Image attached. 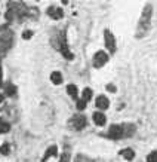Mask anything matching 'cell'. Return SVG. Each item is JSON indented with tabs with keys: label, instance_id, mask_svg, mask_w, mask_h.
I'll use <instances>...</instances> for the list:
<instances>
[{
	"label": "cell",
	"instance_id": "cell-1",
	"mask_svg": "<svg viewBox=\"0 0 157 162\" xmlns=\"http://www.w3.org/2000/svg\"><path fill=\"white\" fill-rule=\"evenodd\" d=\"M151 12H153V7L151 5H147L145 6V9L142 11V15H141V20H139V25H138V33H136V36L138 37H141L144 36L148 27H150V21H151Z\"/></svg>",
	"mask_w": 157,
	"mask_h": 162
},
{
	"label": "cell",
	"instance_id": "cell-2",
	"mask_svg": "<svg viewBox=\"0 0 157 162\" xmlns=\"http://www.w3.org/2000/svg\"><path fill=\"white\" fill-rule=\"evenodd\" d=\"M58 42L59 43L56 45V48L59 49V52L62 54L67 59H73V54L68 51V48H67V42H65V36H64V33H61V39H58Z\"/></svg>",
	"mask_w": 157,
	"mask_h": 162
},
{
	"label": "cell",
	"instance_id": "cell-3",
	"mask_svg": "<svg viewBox=\"0 0 157 162\" xmlns=\"http://www.w3.org/2000/svg\"><path fill=\"white\" fill-rule=\"evenodd\" d=\"M108 137L113 140H117L123 137V125H111L108 130Z\"/></svg>",
	"mask_w": 157,
	"mask_h": 162
},
{
	"label": "cell",
	"instance_id": "cell-4",
	"mask_svg": "<svg viewBox=\"0 0 157 162\" xmlns=\"http://www.w3.org/2000/svg\"><path fill=\"white\" fill-rule=\"evenodd\" d=\"M107 61H108V55L105 52H102V51L97 52V54H95V57H93V65L98 67V69H99V67H102Z\"/></svg>",
	"mask_w": 157,
	"mask_h": 162
},
{
	"label": "cell",
	"instance_id": "cell-5",
	"mask_svg": "<svg viewBox=\"0 0 157 162\" xmlns=\"http://www.w3.org/2000/svg\"><path fill=\"white\" fill-rule=\"evenodd\" d=\"M104 37H105V46H107V49L110 51V52H114V51H116V40H114V36L111 34V31L105 30Z\"/></svg>",
	"mask_w": 157,
	"mask_h": 162
},
{
	"label": "cell",
	"instance_id": "cell-6",
	"mask_svg": "<svg viewBox=\"0 0 157 162\" xmlns=\"http://www.w3.org/2000/svg\"><path fill=\"white\" fill-rule=\"evenodd\" d=\"M71 125L76 128V130H83V128L86 126V117L83 115H76L71 119Z\"/></svg>",
	"mask_w": 157,
	"mask_h": 162
},
{
	"label": "cell",
	"instance_id": "cell-7",
	"mask_svg": "<svg viewBox=\"0 0 157 162\" xmlns=\"http://www.w3.org/2000/svg\"><path fill=\"white\" fill-rule=\"evenodd\" d=\"M48 15L50 16V18H54V20H61L64 16V12H62V9H61L59 6H50L48 9Z\"/></svg>",
	"mask_w": 157,
	"mask_h": 162
},
{
	"label": "cell",
	"instance_id": "cell-8",
	"mask_svg": "<svg viewBox=\"0 0 157 162\" xmlns=\"http://www.w3.org/2000/svg\"><path fill=\"white\" fill-rule=\"evenodd\" d=\"M105 121H107V119H105V115H104V113H101V112L93 113V122L97 124V125L101 126V125L105 124Z\"/></svg>",
	"mask_w": 157,
	"mask_h": 162
},
{
	"label": "cell",
	"instance_id": "cell-9",
	"mask_svg": "<svg viewBox=\"0 0 157 162\" xmlns=\"http://www.w3.org/2000/svg\"><path fill=\"white\" fill-rule=\"evenodd\" d=\"M108 100H107V97H104V95H99L98 98H97V106L99 107V109H108Z\"/></svg>",
	"mask_w": 157,
	"mask_h": 162
},
{
	"label": "cell",
	"instance_id": "cell-10",
	"mask_svg": "<svg viewBox=\"0 0 157 162\" xmlns=\"http://www.w3.org/2000/svg\"><path fill=\"white\" fill-rule=\"evenodd\" d=\"M120 155L123 156L125 159H127V161H132V159L135 158V152H134L132 149H125V150L120 152Z\"/></svg>",
	"mask_w": 157,
	"mask_h": 162
},
{
	"label": "cell",
	"instance_id": "cell-11",
	"mask_svg": "<svg viewBox=\"0 0 157 162\" xmlns=\"http://www.w3.org/2000/svg\"><path fill=\"white\" fill-rule=\"evenodd\" d=\"M50 80H52V83L59 85L61 82H62V74H61L59 72H54V73L50 74Z\"/></svg>",
	"mask_w": 157,
	"mask_h": 162
},
{
	"label": "cell",
	"instance_id": "cell-12",
	"mask_svg": "<svg viewBox=\"0 0 157 162\" xmlns=\"http://www.w3.org/2000/svg\"><path fill=\"white\" fill-rule=\"evenodd\" d=\"M134 132H135L134 125H123V137H130Z\"/></svg>",
	"mask_w": 157,
	"mask_h": 162
},
{
	"label": "cell",
	"instance_id": "cell-13",
	"mask_svg": "<svg viewBox=\"0 0 157 162\" xmlns=\"http://www.w3.org/2000/svg\"><path fill=\"white\" fill-rule=\"evenodd\" d=\"M9 130H11V125L0 117V134H5V132H7Z\"/></svg>",
	"mask_w": 157,
	"mask_h": 162
},
{
	"label": "cell",
	"instance_id": "cell-14",
	"mask_svg": "<svg viewBox=\"0 0 157 162\" xmlns=\"http://www.w3.org/2000/svg\"><path fill=\"white\" fill-rule=\"evenodd\" d=\"M5 94H6V95H9V97L15 95V86H13L12 83H6V86H5Z\"/></svg>",
	"mask_w": 157,
	"mask_h": 162
},
{
	"label": "cell",
	"instance_id": "cell-15",
	"mask_svg": "<svg viewBox=\"0 0 157 162\" xmlns=\"http://www.w3.org/2000/svg\"><path fill=\"white\" fill-rule=\"evenodd\" d=\"M67 92H68L70 97L77 98V88H76V85H68V86H67Z\"/></svg>",
	"mask_w": 157,
	"mask_h": 162
},
{
	"label": "cell",
	"instance_id": "cell-16",
	"mask_svg": "<svg viewBox=\"0 0 157 162\" xmlns=\"http://www.w3.org/2000/svg\"><path fill=\"white\" fill-rule=\"evenodd\" d=\"M56 153H58V150H56V147H55V146L49 147V149L46 150V153H45V161H46L48 158H50V156H55Z\"/></svg>",
	"mask_w": 157,
	"mask_h": 162
},
{
	"label": "cell",
	"instance_id": "cell-17",
	"mask_svg": "<svg viewBox=\"0 0 157 162\" xmlns=\"http://www.w3.org/2000/svg\"><path fill=\"white\" fill-rule=\"evenodd\" d=\"M91 98H92V91H91L89 88L83 89V94H82V100H83V101H89Z\"/></svg>",
	"mask_w": 157,
	"mask_h": 162
},
{
	"label": "cell",
	"instance_id": "cell-18",
	"mask_svg": "<svg viewBox=\"0 0 157 162\" xmlns=\"http://www.w3.org/2000/svg\"><path fill=\"white\" fill-rule=\"evenodd\" d=\"M0 153L2 155H9V144H2L0 146Z\"/></svg>",
	"mask_w": 157,
	"mask_h": 162
},
{
	"label": "cell",
	"instance_id": "cell-19",
	"mask_svg": "<svg viewBox=\"0 0 157 162\" xmlns=\"http://www.w3.org/2000/svg\"><path fill=\"white\" fill-rule=\"evenodd\" d=\"M147 162H157V152H151L147 158Z\"/></svg>",
	"mask_w": 157,
	"mask_h": 162
},
{
	"label": "cell",
	"instance_id": "cell-20",
	"mask_svg": "<svg viewBox=\"0 0 157 162\" xmlns=\"http://www.w3.org/2000/svg\"><path fill=\"white\" fill-rule=\"evenodd\" d=\"M76 162H92L91 159H88L86 156H82V155H78L77 158H76Z\"/></svg>",
	"mask_w": 157,
	"mask_h": 162
},
{
	"label": "cell",
	"instance_id": "cell-21",
	"mask_svg": "<svg viewBox=\"0 0 157 162\" xmlns=\"http://www.w3.org/2000/svg\"><path fill=\"white\" fill-rule=\"evenodd\" d=\"M85 107H86V101H83V100L77 101V109H78V110H83Z\"/></svg>",
	"mask_w": 157,
	"mask_h": 162
},
{
	"label": "cell",
	"instance_id": "cell-22",
	"mask_svg": "<svg viewBox=\"0 0 157 162\" xmlns=\"http://www.w3.org/2000/svg\"><path fill=\"white\" fill-rule=\"evenodd\" d=\"M59 162H70V156H68V153H64V155L61 156Z\"/></svg>",
	"mask_w": 157,
	"mask_h": 162
},
{
	"label": "cell",
	"instance_id": "cell-23",
	"mask_svg": "<svg viewBox=\"0 0 157 162\" xmlns=\"http://www.w3.org/2000/svg\"><path fill=\"white\" fill-rule=\"evenodd\" d=\"M31 36H33V31H30V30H28V31H24V34H22L24 39H30Z\"/></svg>",
	"mask_w": 157,
	"mask_h": 162
},
{
	"label": "cell",
	"instance_id": "cell-24",
	"mask_svg": "<svg viewBox=\"0 0 157 162\" xmlns=\"http://www.w3.org/2000/svg\"><path fill=\"white\" fill-rule=\"evenodd\" d=\"M107 89H108L110 92H114V91H116V86H114V85H108Z\"/></svg>",
	"mask_w": 157,
	"mask_h": 162
},
{
	"label": "cell",
	"instance_id": "cell-25",
	"mask_svg": "<svg viewBox=\"0 0 157 162\" xmlns=\"http://www.w3.org/2000/svg\"><path fill=\"white\" fill-rule=\"evenodd\" d=\"M3 100H5V95H3V94H0V104L3 103Z\"/></svg>",
	"mask_w": 157,
	"mask_h": 162
}]
</instances>
